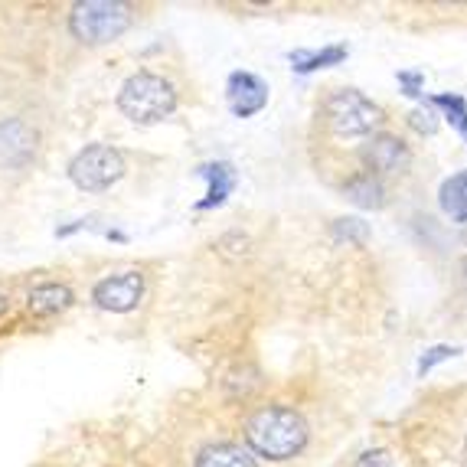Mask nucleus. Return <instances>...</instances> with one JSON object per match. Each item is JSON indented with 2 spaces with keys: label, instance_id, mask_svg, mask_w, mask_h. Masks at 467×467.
<instances>
[{
  "label": "nucleus",
  "instance_id": "nucleus-17",
  "mask_svg": "<svg viewBox=\"0 0 467 467\" xmlns=\"http://www.w3.org/2000/svg\"><path fill=\"white\" fill-rule=\"evenodd\" d=\"M409 125H412L419 134H435L438 131V115L431 109H415L412 115H409Z\"/></svg>",
  "mask_w": 467,
  "mask_h": 467
},
{
  "label": "nucleus",
  "instance_id": "nucleus-12",
  "mask_svg": "<svg viewBox=\"0 0 467 467\" xmlns=\"http://www.w3.org/2000/svg\"><path fill=\"white\" fill-rule=\"evenodd\" d=\"M69 304H72V291L66 288V285H56V281H49V285H39V288L30 291V311L39 314V317L66 311Z\"/></svg>",
  "mask_w": 467,
  "mask_h": 467
},
{
  "label": "nucleus",
  "instance_id": "nucleus-3",
  "mask_svg": "<svg viewBox=\"0 0 467 467\" xmlns=\"http://www.w3.org/2000/svg\"><path fill=\"white\" fill-rule=\"evenodd\" d=\"M131 24V10L128 4H115V0H88V4H76L69 14V30L76 39H82L86 47H101L111 43Z\"/></svg>",
  "mask_w": 467,
  "mask_h": 467
},
{
  "label": "nucleus",
  "instance_id": "nucleus-11",
  "mask_svg": "<svg viewBox=\"0 0 467 467\" xmlns=\"http://www.w3.org/2000/svg\"><path fill=\"white\" fill-rule=\"evenodd\" d=\"M196 467H258L255 464V454L249 448H242V444H210V448H202L200 458H196Z\"/></svg>",
  "mask_w": 467,
  "mask_h": 467
},
{
  "label": "nucleus",
  "instance_id": "nucleus-18",
  "mask_svg": "<svg viewBox=\"0 0 467 467\" xmlns=\"http://www.w3.org/2000/svg\"><path fill=\"white\" fill-rule=\"evenodd\" d=\"M454 353H458V350H454V347H431V350L419 359V373H421V376L431 373V369H435L438 363H441V359H451Z\"/></svg>",
  "mask_w": 467,
  "mask_h": 467
},
{
  "label": "nucleus",
  "instance_id": "nucleus-13",
  "mask_svg": "<svg viewBox=\"0 0 467 467\" xmlns=\"http://www.w3.org/2000/svg\"><path fill=\"white\" fill-rule=\"evenodd\" d=\"M438 196H441V210L454 223H467V171L454 173L451 180H444Z\"/></svg>",
  "mask_w": 467,
  "mask_h": 467
},
{
  "label": "nucleus",
  "instance_id": "nucleus-8",
  "mask_svg": "<svg viewBox=\"0 0 467 467\" xmlns=\"http://www.w3.org/2000/svg\"><path fill=\"white\" fill-rule=\"evenodd\" d=\"M226 99L233 115L249 118L268 105V86L258 76H252V72H233L226 86Z\"/></svg>",
  "mask_w": 467,
  "mask_h": 467
},
{
  "label": "nucleus",
  "instance_id": "nucleus-15",
  "mask_svg": "<svg viewBox=\"0 0 467 467\" xmlns=\"http://www.w3.org/2000/svg\"><path fill=\"white\" fill-rule=\"evenodd\" d=\"M347 196H350L357 206H367V210H379L382 202V183L373 177V173H363V177L350 180L347 183Z\"/></svg>",
  "mask_w": 467,
  "mask_h": 467
},
{
  "label": "nucleus",
  "instance_id": "nucleus-22",
  "mask_svg": "<svg viewBox=\"0 0 467 467\" xmlns=\"http://www.w3.org/2000/svg\"><path fill=\"white\" fill-rule=\"evenodd\" d=\"M4 311H7V297L0 295V314H4Z\"/></svg>",
  "mask_w": 467,
  "mask_h": 467
},
{
  "label": "nucleus",
  "instance_id": "nucleus-16",
  "mask_svg": "<svg viewBox=\"0 0 467 467\" xmlns=\"http://www.w3.org/2000/svg\"><path fill=\"white\" fill-rule=\"evenodd\" d=\"M431 105L444 109L448 121H451V125L458 128V131L464 134V140H467V105H464V99H461V95H435V99H431Z\"/></svg>",
  "mask_w": 467,
  "mask_h": 467
},
{
  "label": "nucleus",
  "instance_id": "nucleus-2",
  "mask_svg": "<svg viewBox=\"0 0 467 467\" xmlns=\"http://www.w3.org/2000/svg\"><path fill=\"white\" fill-rule=\"evenodd\" d=\"M118 109L131 118L134 125H157L173 115L177 109V92L164 76L154 72H134L121 92H118Z\"/></svg>",
  "mask_w": 467,
  "mask_h": 467
},
{
  "label": "nucleus",
  "instance_id": "nucleus-14",
  "mask_svg": "<svg viewBox=\"0 0 467 467\" xmlns=\"http://www.w3.org/2000/svg\"><path fill=\"white\" fill-rule=\"evenodd\" d=\"M347 59V47H327L314 53V49H297L291 53V63H295V72H314V69H327V66H337Z\"/></svg>",
  "mask_w": 467,
  "mask_h": 467
},
{
  "label": "nucleus",
  "instance_id": "nucleus-20",
  "mask_svg": "<svg viewBox=\"0 0 467 467\" xmlns=\"http://www.w3.org/2000/svg\"><path fill=\"white\" fill-rule=\"evenodd\" d=\"M353 467H392L389 451H367Z\"/></svg>",
  "mask_w": 467,
  "mask_h": 467
},
{
  "label": "nucleus",
  "instance_id": "nucleus-21",
  "mask_svg": "<svg viewBox=\"0 0 467 467\" xmlns=\"http://www.w3.org/2000/svg\"><path fill=\"white\" fill-rule=\"evenodd\" d=\"M399 82L405 86V95H421V76L419 72H399Z\"/></svg>",
  "mask_w": 467,
  "mask_h": 467
},
{
  "label": "nucleus",
  "instance_id": "nucleus-23",
  "mask_svg": "<svg viewBox=\"0 0 467 467\" xmlns=\"http://www.w3.org/2000/svg\"><path fill=\"white\" fill-rule=\"evenodd\" d=\"M464 275H467V262H464Z\"/></svg>",
  "mask_w": 467,
  "mask_h": 467
},
{
  "label": "nucleus",
  "instance_id": "nucleus-7",
  "mask_svg": "<svg viewBox=\"0 0 467 467\" xmlns=\"http://www.w3.org/2000/svg\"><path fill=\"white\" fill-rule=\"evenodd\" d=\"M36 131L24 118H4L0 121V167L4 171H24L36 154Z\"/></svg>",
  "mask_w": 467,
  "mask_h": 467
},
{
  "label": "nucleus",
  "instance_id": "nucleus-10",
  "mask_svg": "<svg viewBox=\"0 0 467 467\" xmlns=\"http://www.w3.org/2000/svg\"><path fill=\"white\" fill-rule=\"evenodd\" d=\"M200 177H206L210 190L196 202V210H213V206H223L226 196L233 193L235 187V167L226 164V161H216V164H202L200 167Z\"/></svg>",
  "mask_w": 467,
  "mask_h": 467
},
{
  "label": "nucleus",
  "instance_id": "nucleus-9",
  "mask_svg": "<svg viewBox=\"0 0 467 467\" xmlns=\"http://www.w3.org/2000/svg\"><path fill=\"white\" fill-rule=\"evenodd\" d=\"M363 161H367V167L376 173H396V171H405V164H409V148H405L399 138L379 134V138H373L367 144Z\"/></svg>",
  "mask_w": 467,
  "mask_h": 467
},
{
  "label": "nucleus",
  "instance_id": "nucleus-5",
  "mask_svg": "<svg viewBox=\"0 0 467 467\" xmlns=\"http://www.w3.org/2000/svg\"><path fill=\"white\" fill-rule=\"evenodd\" d=\"M327 115L330 128L343 138H353V134H369L376 125H382V109L373 105L363 92L357 88H343L334 99L327 101Z\"/></svg>",
  "mask_w": 467,
  "mask_h": 467
},
{
  "label": "nucleus",
  "instance_id": "nucleus-6",
  "mask_svg": "<svg viewBox=\"0 0 467 467\" xmlns=\"http://www.w3.org/2000/svg\"><path fill=\"white\" fill-rule=\"evenodd\" d=\"M140 295H144V275L140 272H121V275H111V278H101L92 291L95 304H99L101 311H111V314L134 311Z\"/></svg>",
  "mask_w": 467,
  "mask_h": 467
},
{
  "label": "nucleus",
  "instance_id": "nucleus-19",
  "mask_svg": "<svg viewBox=\"0 0 467 467\" xmlns=\"http://www.w3.org/2000/svg\"><path fill=\"white\" fill-rule=\"evenodd\" d=\"M337 233L340 235H347V239H357V242H363L367 239V226H363V223H359V219H340V226H337Z\"/></svg>",
  "mask_w": 467,
  "mask_h": 467
},
{
  "label": "nucleus",
  "instance_id": "nucleus-4",
  "mask_svg": "<svg viewBox=\"0 0 467 467\" xmlns=\"http://www.w3.org/2000/svg\"><path fill=\"white\" fill-rule=\"evenodd\" d=\"M121 177H125V157L109 144H92V148L78 150L69 164V180L86 193H101Z\"/></svg>",
  "mask_w": 467,
  "mask_h": 467
},
{
  "label": "nucleus",
  "instance_id": "nucleus-1",
  "mask_svg": "<svg viewBox=\"0 0 467 467\" xmlns=\"http://www.w3.org/2000/svg\"><path fill=\"white\" fill-rule=\"evenodd\" d=\"M245 438L255 448V454L268 461H288L307 444V421L285 405H268L258 409L245 421Z\"/></svg>",
  "mask_w": 467,
  "mask_h": 467
}]
</instances>
